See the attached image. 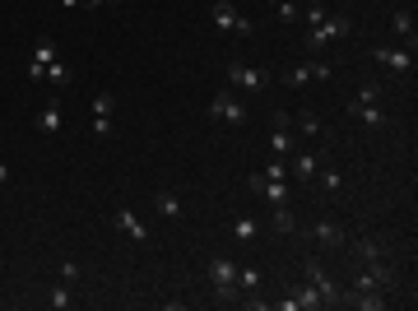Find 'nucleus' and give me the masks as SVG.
Returning a JSON list of instances; mask_svg holds the SVG:
<instances>
[{
  "mask_svg": "<svg viewBox=\"0 0 418 311\" xmlns=\"http://www.w3.org/2000/svg\"><path fill=\"white\" fill-rule=\"evenodd\" d=\"M349 33H354V19H349V15H325L321 24H311L307 47H311V51H321V47H330L335 37H349Z\"/></svg>",
  "mask_w": 418,
  "mask_h": 311,
  "instance_id": "1",
  "label": "nucleus"
},
{
  "mask_svg": "<svg viewBox=\"0 0 418 311\" xmlns=\"http://www.w3.org/2000/svg\"><path fill=\"white\" fill-rule=\"evenodd\" d=\"M302 279H307L311 288L321 293V302H325V307H344V302H349V293H344V288H340L335 279H330V274H325V269H321L316 260H302Z\"/></svg>",
  "mask_w": 418,
  "mask_h": 311,
  "instance_id": "2",
  "label": "nucleus"
},
{
  "mask_svg": "<svg viewBox=\"0 0 418 311\" xmlns=\"http://www.w3.org/2000/svg\"><path fill=\"white\" fill-rule=\"evenodd\" d=\"M209 283H214V297L218 302H237V260H223V256H214L209 260Z\"/></svg>",
  "mask_w": 418,
  "mask_h": 311,
  "instance_id": "3",
  "label": "nucleus"
},
{
  "mask_svg": "<svg viewBox=\"0 0 418 311\" xmlns=\"http://www.w3.org/2000/svg\"><path fill=\"white\" fill-rule=\"evenodd\" d=\"M293 149H297L293 121H288V112H275V130H270V154H275V158H293Z\"/></svg>",
  "mask_w": 418,
  "mask_h": 311,
  "instance_id": "4",
  "label": "nucleus"
},
{
  "mask_svg": "<svg viewBox=\"0 0 418 311\" xmlns=\"http://www.w3.org/2000/svg\"><path fill=\"white\" fill-rule=\"evenodd\" d=\"M209 116H214V121H228V125H242V121H247V107H242V98H237V94H214Z\"/></svg>",
  "mask_w": 418,
  "mask_h": 311,
  "instance_id": "5",
  "label": "nucleus"
},
{
  "mask_svg": "<svg viewBox=\"0 0 418 311\" xmlns=\"http://www.w3.org/2000/svg\"><path fill=\"white\" fill-rule=\"evenodd\" d=\"M228 84H237V89H247V94H261L265 84H270V75H265V70H256V65H242V61H232V65H228Z\"/></svg>",
  "mask_w": 418,
  "mask_h": 311,
  "instance_id": "6",
  "label": "nucleus"
},
{
  "mask_svg": "<svg viewBox=\"0 0 418 311\" xmlns=\"http://www.w3.org/2000/svg\"><path fill=\"white\" fill-rule=\"evenodd\" d=\"M61 51H56V42L46 37V42H37V51H33V61H28V79L33 84H46V65L56 61Z\"/></svg>",
  "mask_w": 418,
  "mask_h": 311,
  "instance_id": "7",
  "label": "nucleus"
},
{
  "mask_svg": "<svg viewBox=\"0 0 418 311\" xmlns=\"http://www.w3.org/2000/svg\"><path fill=\"white\" fill-rule=\"evenodd\" d=\"M372 61L390 65L395 75H409V70H414V51H395V47H372Z\"/></svg>",
  "mask_w": 418,
  "mask_h": 311,
  "instance_id": "8",
  "label": "nucleus"
},
{
  "mask_svg": "<svg viewBox=\"0 0 418 311\" xmlns=\"http://www.w3.org/2000/svg\"><path fill=\"white\" fill-rule=\"evenodd\" d=\"M112 223H116L125 237H135V242H144V247H149V228H144V223L135 218V209H125V204H121V209L112 214Z\"/></svg>",
  "mask_w": 418,
  "mask_h": 311,
  "instance_id": "9",
  "label": "nucleus"
},
{
  "mask_svg": "<svg viewBox=\"0 0 418 311\" xmlns=\"http://www.w3.org/2000/svg\"><path fill=\"white\" fill-rule=\"evenodd\" d=\"M37 130H42V135H61V98L56 94L46 98V107L37 112Z\"/></svg>",
  "mask_w": 418,
  "mask_h": 311,
  "instance_id": "10",
  "label": "nucleus"
},
{
  "mask_svg": "<svg viewBox=\"0 0 418 311\" xmlns=\"http://www.w3.org/2000/svg\"><path fill=\"white\" fill-rule=\"evenodd\" d=\"M349 116H354V121H363V125H372V130H376V125H386V112L376 107V103H349Z\"/></svg>",
  "mask_w": 418,
  "mask_h": 311,
  "instance_id": "11",
  "label": "nucleus"
},
{
  "mask_svg": "<svg viewBox=\"0 0 418 311\" xmlns=\"http://www.w3.org/2000/svg\"><path fill=\"white\" fill-rule=\"evenodd\" d=\"M390 33H395V37H404V42H409V51H414V10H395V15H390Z\"/></svg>",
  "mask_w": 418,
  "mask_h": 311,
  "instance_id": "12",
  "label": "nucleus"
},
{
  "mask_svg": "<svg viewBox=\"0 0 418 311\" xmlns=\"http://www.w3.org/2000/svg\"><path fill=\"white\" fill-rule=\"evenodd\" d=\"M316 172H321V168H316V158H311V154H297L293 168H288V177H293V181H302V186H311V181H316Z\"/></svg>",
  "mask_w": 418,
  "mask_h": 311,
  "instance_id": "13",
  "label": "nucleus"
},
{
  "mask_svg": "<svg viewBox=\"0 0 418 311\" xmlns=\"http://www.w3.org/2000/svg\"><path fill=\"white\" fill-rule=\"evenodd\" d=\"M311 233H316V242H321V247H344V228H340V223H330V218H321Z\"/></svg>",
  "mask_w": 418,
  "mask_h": 311,
  "instance_id": "14",
  "label": "nucleus"
},
{
  "mask_svg": "<svg viewBox=\"0 0 418 311\" xmlns=\"http://www.w3.org/2000/svg\"><path fill=\"white\" fill-rule=\"evenodd\" d=\"M209 19H214L218 28L228 33L232 24H237V10H232V0H214V5H209Z\"/></svg>",
  "mask_w": 418,
  "mask_h": 311,
  "instance_id": "15",
  "label": "nucleus"
},
{
  "mask_svg": "<svg viewBox=\"0 0 418 311\" xmlns=\"http://www.w3.org/2000/svg\"><path fill=\"white\" fill-rule=\"evenodd\" d=\"M46 84H56V89H70V84H75V75H70V65H65L61 56L46 65Z\"/></svg>",
  "mask_w": 418,
  "mask_h": 311,
  "instance_id": "16",
  "label": "nucleus"
},
{
  "mask_svg": "<svg viewBox=\"0 0 418 311\" xmlns=\"http://www.w3.org/2000/svg\"><path fill=\"white\" fill-rule=\"evenodd\" d=\"M256 233H261V223H256L251 214L232 218V237H237V242H256Z\"/></svg>",
  "mask_w": 418,
  "mask_h": 311,
  "instance_id": "17",
  "label": "nucleus"
},
{
  "mask_svg": "<svg viewBox=\"0 0 418 311\" xmlns=\"http://www.w3.org/2000/svg\"><path fill=\"white\" fill-rule=\"evenodd\" d=\"M154 204H158V214H163V218H182V200H177L172 190H158Z\"/></svg>",
  "mask_w": 418,
  "mask_h": 311,
  "instance_id": "18",
  "label": "nucleus"
},
{
  "mask_svg": "<svg viewBox=\"0 0 418 311\" xmlns=\"http://www.w3.org/2000/svg\"><path fill=\"white\" fill-rule=\"evenodd\" d=\"M70 302H75V297H70V288H65V283L46 288V307H51V311H70Z\"/></svg>",
  "mask_w": 418,
  "mask_h": 311,
  "instance_id": "19",
  "label": "nucleus"
},
{
  "mask_svg": "<svg viewBox=\"0 0 418 311\" xmlns=\"http://www.w3.org/2000/svg\"><path fill=\"white\" fill-rule=\"evenodd\" d=\"M270 228H275V233H293L297 223H293V209H288V204H275V218H270Z\"/></svg>",
  "mask_w": 418,
  "mask_h": 311,
  "instance_id": "20",
  "label": "nucleus"
},
{
  "mask_svg": "<svg viewBox=\"0 0 418 311\" xmlns=\"http://www.w3.org/2000/svg\"><path fill=\"white\" fill-rule=\"evenodd\" d=\"M261 288V269H242L237 265V293H256Z\"/></svg>",
  "mask_w": 418,
  "mask_h": 311,
  "instance_id": "21",
  "label": "nucleus"
},
{
  "mask_svg": "<svg viewBox=\"0 0 418 311\" xmlns=\"http://www.w3.org/2000/svg\"><path fill=\"white\" fill-rule=\"evenodd\" d=\"M112 112H116V98H112L107 89H98V94H93V116H112Z\"/></svg>",
  "mask_w": 418,
  "mask_h": 311,
  "instance_id": "22",
  "label": "nucleus"
},
{
  "mask_svg": "<svg viewBox=\"0 0 418 311\" xmlns=\"http://www.w3.org/2000/svg\"><path fill=\"white\" fill-rule=\"evenodd\" d=\"M358 256H363V260H386V247L372 242V237H363V242H358Z\"/></svg>",
  "mask_w": 418,
  "mask_h": 311,
  "instance_id": "23",
  "label": "nucleus"
},
{
  "mask_svg": "<svg viewBox=\"0 0 418 311\" xmlns=\"http://www.w3.org/2000/svg\"><path fill=\"white\" fill-rule=\"evenodd\" d=\"M261 177H270V181H288V158H270V168H265Z\"/></svg>",
  "mask_w": 418,
  "mask_h": 311,
  "instance_id": "24",
  "label": "nucleus"
},
{
  "mask_svg": "<svg viewBox=\"0 0 418 311\" xmlns=\"http://www.w3.org/2000/svg\"><path fill=\"white\" fill-rule=\"evenodd\" d=\"M284 84H288V89H302V84H311L307 65H293V70H288V75H284Z\"/></svg>",
  "mask_w": 418,
  "mask_h": 311,
  "instance_id": "25",
  "label": "nucleus"
},
{
  "mask_svg": "<svg viewBox=\"0 0 418 311\" xmlns=\"http://www.w3.org/2000/svg\"><path fill=\"white\" fill-rule=\"evenodd\" d=\"M297 125H302V135H321V116H311V112H302Z\"/></svg>",
  "mask_w": 418,
  "mask_h": 311,
  "instance_id": "26",
  "label": "nucleus"
},
{
  "mask_svg": "<svg viewBox=\"0 0 418 311\" xmlns=\"http://www.w3.org/2000/svg\"><path fill=\"white\" fill-rule=\"evenodd\" d=\"M275 19L279 24H297V5H275Z\"/></svg>",
  "mask_w": 418,
  "mask_h": 311,
  "instance_id": "27",
  "label": "nucleus"
},
{
  "mask_svg": "<svg viewBox=\"0 0 418 311\" xmlns=\"http://www.w3.org/2000/svg\"><path fill=\"white\" fill-rule=\"evenodd\" d=\"M307 75H311V79H330V75H335V65H325V61H311V65H307Z\"/></svg>",
  "mask_w": 418,
  "mask_h": 311,
  "instance_id": "28",
  "label": "nucleus"
},
{
  "mask_svg": "<svg viewBox=\"0 0 418 311\" xmlns=\"http://www.w3.org/2000/svg\"><path fill=\"white\" fill-rule=\"evenodd\" d=\"M316 177H321V186H325V190H340V186H344L340 172H316Z\"/></svg>",
  "mask_w": 418,
  "mask_h": 311,
  "instance_id": "29",
  "label": "nucleus"
},
{
  "mask_svg": "<svg viewBox=\"0 0 418 311\" xmlns=\"http://www.w3.org/2000/svg\"><path fill=\"white\" fill-rule=\"evenodd\" d=\"M107 130H112V116H93V135H98V140H103Z\"/></svg>",
  "mask_w": 418,
  "mask_h": 311,
  "instance_id": "30",
  "label": "nucleus"
},
{
  "mask_svg": "<svg viewBox=\"0 0 418 311\" xmlns=\"http://www.w3.org/2000/svg\"><path fill=\"white\" fill-rule=\"evenodd\" d=\"M61 279H65V283H75V279H79V265H75V260H65V265H61Z\"/></svg>",
  "mask_w": 418,
  "mask_h": 311,
  "instance_id": "31",
  "label": "nucleus"
},
{
  "mask_svg": "<svg viewBox=\"0 0 418 311\" xmlns=\"http://www.w3.org/2000/svg\"><path fill=\"white\" fill-rule=\"evenodd\" d=\"M321 19H325V5H311V10H307V28H311V24H321Z\"/></svg>",
  "mask_w": 418,
  "mask_h": 311,
  "instance_id": "32",
  "label": "nucleus"
},
{
  "mask_svg": "<svg viewBox=\"0 0 418 311\" xmlns=\"http://www.w3.org/2000/svg\"><path fill=\"white\" fill-rule=\"evenodd\" d=\"M98 5H121V0H79V10H98Z\"/></svg>",
  "mask_w": 418,
  "mask_h": 311,
  "instance_id": "33",
  "label": "nucleus"
},
{
  "mask_svg": "<svg viewBox=\"0 0 418 311\" xmlns=\"http://www.w3.org/2000/svg\"><path fill=\"white\" fill-rule=\"evenodd\" d=\"M0 186H10V168L5 163H0Z\"/></svg>",
  "mask_w": 418,
  "mask_h": 311,
  "instance_id": "34",
  "label": "nucleus"
},
{
  "mask_svg": "<svg viewBox=\"0 0 418 311\" xmlns=\"http://www.w3.org/2000/svg\"><path fill=\"white\" fill-rule=\"evenodd\" d=\"M56 5H61V10H79V0H56Z\"/></svg>",
  "mask_w": 418,
  "mask_h": 311,
  "instance_id": "35",
  "label": "nucleus"
},
{
  "mask_svg": "<svg viewBox=\"0 0 418 311\" xmlns=\"http://www.w3.org/2000/svg\"><path fill=\"white\" fill-rule=\"evenodd\" d=\"M275 5H293V0H275Z\"/></svg>",
  "mask_w": 418,
  "mask_h": 311,
  "instance_id": "36",
  "label": "nucleus"
},
{
  "mask_svg": "<svg viewBox=\"0 0 418 311\" xmlns=\"http://www.w3.org/2000/svg\"><path fill=\"white\" fill-rule=\"evenodd\" d=\"M0 269H5V260H0Z\"/></svg>",
  "mask_w": 418,
  "mask_h": 311,
  "instance_id": "37",
  "label": "nucleus"
}]
</instances>
